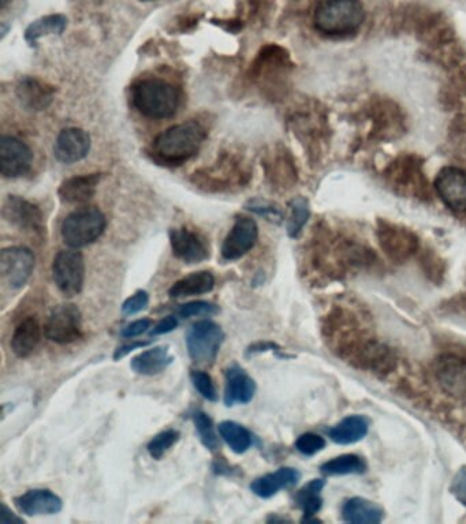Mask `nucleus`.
<instances>
[{
  "label": "nucleus",
  "mask_w": 466,
  "mask_h": 524,
  "mask_svg": "<svg viewBox=\"0 0 466 524\" xmlns=\"http://www.w3.org/2000/svg\"><path fill=\"white\" fill-rule=\"evenodd\" d=\"M207 131L197 121L172 126L154 139L152 159L163 166H181L201 148Z\"/></svg>",
  "instance_id": "1"
},
{
  "label": "nucleus",
  "mask_w": 466,
  "mask_h": 524,
  "mask_svg": "<svg viewBox=\"0 0 466 524\" xmlns=\"http://www.w3.org/2000/svg\"><path fill=\"white\" fill-rule=\"evenodd\" d=\"M366 20L361 0H321L313 14V24L326 36L356 35Z\"/></svg>",
  "instance_id": "2"
},
{
  "label": "nucleus",
  "mask_w": 466,
  "mask_h": 524,
  "mask_svg": "<svg viewBox=\"0 0 466 524\" xmlns=\"http://www.w3.org/2000/svg\"><path fill=\"white\" fill-rule=\"evenodd\" d=\"M131 103L141 115L149 119H169L179 107L176 86L159 78H144L131 86Z\"/></svg>",
  "instance_id": "3"
},
{
  "label": "nucleus",
  "mask_w": 466,
  "mask_h": 524,
  "mask_svg": "<svg viewBox=\"0 0 466 524\" xmlns=\"http://www.w3.org/2000/svg\"><path fill=\"white\" fill-rule=\"evenodd\" d=\"M106 225L107 220L98 207H80L63 220L60 234L68 247L80 249L96 242L105 232Z\"/></svg>",
  "instance_id": "4"
},
{
  "label": "nucleus",
  "mask_w": 466,
  "mask_h": 524,
  "mask_svg": "<svg viewBox=\"0 0 466 524\" xmlns=\"http://www.w3.org/2000/svg\"><path fill=\"white\" fill-rule=\"evenodd\" d=\"M248 179L249 172L242 166V161L232 154H226L215 166L196 172L194 182L197 186L209 192H222L232 187L242 186L248 184Z\"/></svg>",
  "instance_id": "5"
},
{
  "label": "nucleus",
  "mask_w": 466,
  "mask_h": 524,
  "mask_svg": "<svg viewBox=\"0 0 466 524\" xmlns=\"http://www.w3.org/2000/svg\"><path fill=\"white\" fill-rule=\"evenodd\" d=\"M223 340L225 332L217 324L209 320L199 321L187 332V353L196 364H214Z\"/></svg>",
  "instance_id": "6"
},
{
  "label": "nucleus",
  "mask_w": 466,
  "mask_h": 524,
  "mask_svg": "<svg viewBox=\"0 0 466 524\" xmlns=\"http://www.w3.org/2000/svg\"><path fill=\"white\" fill-rule=\"evenodd\" d=\"M52 276L63 295L72 298L83 291L85 280V261L77 250H62L52 264Z\"/></svg>",
  "instance_id": "7"
},
{
  "label": "nucleus",
  "mask_w": 466,
  "mask_h": 524,
  "mask_svg": "<svg viewBox=\"0 0 466 524\" xmlns=\"http://www.w3.org/2000/svg\"><path fill=\"white\" fill-rule=\"evenodd\" d=\"M44 333L48 340L58 344H68L81 338L83 318L77 306L59 305L51 311L44 325Z\"/></svg>",
  "instance_id": "8"
},
{
  "label": "nucleus",
  "mask_w": 466,
  "mask_h": 524,
  "mask_svg": "<svg viewBox=\"0 0 466 524\" xmlns=\"http://www.w3.org/2000/svg\"><path fill=\"white\" fill-rule=\"evenodd\" d=\"M33 270H35V255L28 247H9L2 252L0 273L10 287H24L32 276Z\"/></svg>",
  "instance_id": "9"
},
{
  "label": "nucleus",
  "mask_w": 466,
  "mask_h": 524,
  "mask_svg": "<svg viewBox=\"0 0 466 524\" xmlns=\"http://www.w3.org/2000/svg\"><path fill=\"white\" fill-rule=\"evenodd\" d=\"M6 222L21 231L40 235L44 231V216L37 205L19 196H9L2 209Z\"/></svg>",
  "instance_id": "10"
},
{
  "label": "nucleus",
  "mask_w": 466,
  "mask_h": 524,
  "mask_svg": "<svg viewBox=\"0 0 466 524\" xmlns=\"http://www.w3.org/2000/svg\"><path fill=\"white\" fill-rule=\"evenodd\" d=\"M33 153L27 144L15 137L4 136L0 141V171L4 178H20L29 172Z\"/></svg>",
  "instance_id": "11"
},
{
  "label": "nucleus",
  "mask_w": 466,
  "mask_h": 524,
  "mask_svg": "<svg viewBox=\"0 0 466 524\" xmlns=\"http://www.w3.org/2000/svg\"><path fill=\"white\" fill-rule=\"evenodd\" d=\"M172 254L185 264H199L209 258V242L199 232L194 230L174 229L170 231Z\"/></svg>",
  "instance_id": "12"
},
{
  "label": "nucleus",
  "mask_w": 466,
  "mask_h": 524,
  "mask_svg": "<svg viewBox=\"0 0 466 524\" xmlns=\"http://www.w3.org/2000/svg\"><path fill=\"white\" fill-rule=\"evenodd\" d=\"M258 238V227L250 217H238L232 231L223 242L222 257L227 261L240 260L255 247Z\"/></svg>",
  "instance_id": "13"
},
{
  "label": "nucleus",
  "mask_w": 466,
  "mask_h": 524,
  "mask_svg": "<svg viewBox=\"0 0 466 524\" xmlns=\"http://www.w3.org/2000/svg\"><path fill=\"white\" fill-rule=\"evenodd\" d=\"M440 388L458 400H466V361L454 356H440L435 364Z\"/></svg>",
  "instance_id": "14"
},
{
  "label": "nucleus",
  "mask_w": 466,
  "mask_h": 524,
  "mask_svg": "<svg viewBox=\"0 0 466 524\" xmlns=\"http://www.w3.org/2000/svg\"><path fill=\"white\" fill-rule=\"evenodd\" d=\"M440 199L452 211L466 212V174L455 167H446L435 179Z\"/></svg>",
  "instance_id": "15"
},
{
  "label": "nucleus",
  "mask_w": 466,
  "mask_h": 524,
  "mask_svg": "<svg viewBox=\"0 0 466 524\" xmlns=\"http://www.w3.org/2000/svg\"><path fill=\"white\" fill-rule=\"evenodd\" d=\"M91 137L83 129L68 128L60 131L55 143V157L63 164H75L88 156Z\"/></svg>",
  "instance_id": "16"
},
{
  "label": "nucleus",
  "mask_w": 466,
  "mask_h": 524,
  "mask_svg": "<svg viewBox=\"0 0 466 524\" xmlns=\"http://www.w3.org/2000/svg\"><path fill=\"white\" fill-rule=\"evenodd\" d=\"M20 512L28 516L55 515L62 511L63 503L59 496L47 489H33L15 498Z\"/></svg>",
  "instance_id": "17"
},
{
  "label": "nucleus",
  "mask_w": 466,
  "mask_h": 524,
  "mask_svg": "<svg viewBox=\"0 0 466 524\" xmlns=\"http://www.w3.org/2000/svg\"><path fill=\"white\" fill-rule=\"evenodd\" d=\"M256 394V382L244 369L233 364L226 371V387H225V404H247L252 402Z\"/></svg>",
  "instance_id": "18"
},
{
  "label": "nucleus",
  "mask_w": 466,
  "mask_h": 524,
  "mask_svg": "<svg viewBox=\"0 0 466 524\" xmlns=\"http://www.w3.org/2000/svg\"><path fill=\"white\" fill-rule=\"evenodd\" d=\"M55 90L36 77H24L17 85V96L30 111H43L54 100Z\"/></svg>",
  "instance_id": "19"
},
{
  "label": "nucleus",
  "mask_w": 466,
  "mask_h": 524,
  "mask_svg": "<svg viewBox=\"0 0 466 524\" xmlns=\"http://www.w3.org/2000/svg\"><path fill=\"white\" fill-rule=\"evenodd\" d=\"M100 174L75 175L60 184L58 194L66 204H85L95 197L100 184Z\"/></svg>",
  "instance_id": "20"
},
{
  "label": "nucleus",
  "mask_w": 466,
  "mask_h": 524,
  "mask_svg": "<svg viewBox=\"0 0 466 524\" xmlns=\"http://www.w3.org/2000/svg\"><path fill=\"white\" fill-rule=\"evenodd\" d=\"M301 474L295 468L283 467L271 474L263 475L253 481L250 490L262 498H270L280 492L282 489L297 485Z\"/></svg>",
  "instance_id": "21"
},
{
  "label": "nucleus",
  "mask_w": 466,
  "mask_h": 524,
  "mask_svg": "<svg viewBox=\"0 0 466 524\" xmlns=\"http://www.w3.org/2000/svg\"><path fill=\"white\" fill-rule=\"evenodd\" d=\"M42 340V326L36 317H28L15 328L12 338V348L19 358H27Z\"/></svg>",
  "instance_id": "22"
},
{
  "label": "nucleus",
  "mask_w": 466,
  "mask_h": 524,
  "mask_svg": "<svg viewBox=\"0 0 466 524\" xmlns=\"http://www.w3.org/2000/svg\"><path fill=\"white\" fill-rule=\"evenodd\" d=\"M172 361L174 358L170 354L169 347H154L146 349L140 356H134L130 362V368L133 369L134 373L141 376H156L166 371Z\"/></svg>",
  "instance_id": "23"
},
{
  "label": "nucleus",
  "mask_w": 466,
  "mask_h": 524,
  "mask_svg": "<svg viewBox=\"0 0 466 524\" xmlns=\"http://www.w3.org/2000/svg\"><path fill=\"white\" fill-rule=\"evenodd\" d=\"M342 515H344V520L348 523L376 524L381 523L383 519V511L381 506L372 501L356 497L346 501Z\"/></svg>",
  "instance_id": "24"
},
{
  "label": "nucleus",
  "mask_w": 466,
  "mask_h": 524,
  "mask_svg": "<svg viewBox=\"0 0 466 524\" xmlns=\"http://www.w3.org/2000/svg\"><path fill=\"white\" fill-rule=\"evenodd\" d=\"M215 287V278L209 270L194 272L185 276L184 278L174 283L170 288L172 298H185V296L202 295L211 293Z\"/></svg>",
  "instance_id": "25"
},
{
  "label": "nucleus",
  "mask_w": 466,
  "mask_h": 524,
  "mask_svg": "<svg viewBox=\"0 0 466 524\" xmlns=\"http://www.w3.org/2000/svg\"><path fill=\"white\" fill-rule=\"evenodd\" d=\"M67 27V19L62 14H51L33 21L25 30V40L30 47H36L42 37L62 35Z\"/></svg>",
  "instance_id": "26"
},
{
  "label": "nucleus",
  "mask_w": 466,
  "mask_h": 524,
  "mask_svg": "<svg viewBox=\"0 0 466 524\" xmlns=\"http://www.w3.org/2000/svg\"><path fill=\"white\" fill-rule=\"evenodd\" d=\"M368 433V421L359 415L344 418L330 430V437L336 444L349 445L359 442Z\"/></svg>",
  "instance_id": "27"
},
{
  "label": "nucleus",
  "mask_w": 466,
  "mask_h": 524,
  "mask_svg": "<svg viewBox=\"0 0 466 524\" xmlns=\"http://www.w3.org/2000/svg\"><path fill=\"white\" fill-rule=\"evenodd\" d=\"M382 245L387 254L391 257L402 258L412 254L416 249L417 242L409 232L399 231V229L384 230L381 235Z\"/></svg>",
  "instance_id": "28"
},
{
  "label": "nucleus",
  "mask_w": 466,
  "mask_h": 524,
  "mask_svg": "<svg viewBox=\"0 0 466 524\" xmlns=\"http://www.w3.org/2000/svg\"><path fill=\"white\" fill-rule=\"evenodd\" d=\"M219 434L233 452H247L252 447V434L237 422L225 421L219 425Z\"/></svg>",
  "instance_id": "29"
},
{
  "label": "nucleus",
  "mask_w": 466,
  "mask_h": 524,
  "mask_svg": "<svg viewBox=\"0 0 466 524\" xmlns=\"http://www.w3.org/2000/svg\"><path fill=\"white\" fill-rule=\"evenodd\" d=\"M324 488V481L315 480L312 482H309L308 485L304 486L298 492L296 501H297L298 506L304 511V521H309L312 519L313 515L320 511L321 505H323V500H321L320 493Z\"/></svg>",
  "instance_id": "30"
},
{
  "label": "nucleus",
  "mask_w": 466,
  "mask_h": 524,
  "mask_svg": "<svg viewBox=\"0 0 466 524\" xmlns=\"http://www.w3.org/2000/svg\"><path fill=\"white\" fill-rule=\"evenodd\" d=\"M366 470V462L356 455H342L321 465V473L326 475L362 474Z\"/></svg>",
  "instance_id": "31"
},
{
  "label": "nucleus",
  "mask_w": 466,
  "mask_h": 524,
  "mask_svg": "<svg viewBox=\"0 0 466 524\" xmlns=\"http://www.w3.org/2000/svg\"><path fill=\"white\" fill-rule=\"evenodd\" d=\"M311 211H309L308 199L304 197H296L290 202V216L288 220V234L290 238L300 237L301 231L308 223Z\"/></svg>",
  "instance_id": "32"
},
{
  "label": "nucleus",
  "mask_w": 466,
  "mask_h": 524,
  "mask_svg": "<svg viewBox=\"0 0 466 524\" xmlns=\"http://www.w3.org/2000/svg\"><path fill=\"white\" fill-rule=\"evenodd\" d=\"M194 422L202 445L207 450H217L219 448V439L211 417L204 411H196L194 414Z\"/></svg>",
  "instance_id": "33"
},
{
  "label": "nucleus",
  "mask_w": 466,
  "mask_h": 524,
  "mask_svg": "<svg viewBox=\"0 0 466 524\" xmlns=\"http://www.w3.org/2000/svg\"><path fill=\"white\" fill-rule=\"evenodd\" d=\"M179 440V432L177 430H164L154 435V439L149 442L148 452L151 458L154 460H161L164 457L167 450H171L172 445L176 444Z\"/></svg>",
  "instance_id": "34"
},
{
  "label": "nucleus",
  "mask_w": 466,
  "mask_h": 524,
  "mask_svg": "<svg viewBox=\"0 0 466 524\" xmlns=\"http://www.w3.org/2000/svg\"><path fill=\"white\" fill-rule=\"evenodd\" d=\"M247 209L272 223H280L283 220V214L280 207L265 199H250L247 204Z\"/></svg>",
  "instance_id": "35"
},
{
  "label": "nucleus",
  "mask_w": 466,
  "mask_h": 524,
  "mask_svg": "<svg viewBox=\"0 0 466 524\" xmlns=\"http://www.w3.org/2000/svg\"><path fill=\"white\" fill-rule=\"evenodd\" d=\"M191 379L192 382H194V388L197 389V392L204 399L209 400V402H217V391L209 374L201 371H192Z\"/></svg>",
  "instance_id": "36"
},
{
  "label": "nucleus",
  "mask_w": 466,
  "mask_h": 524,
  "mask_svg": "<svg viewBox=\"0 0 466 524\" xmlns=\"http://www.w3.org/2000/svg\"><path fill=\"white\" fill-rule=\"evenodd\" d=\"M326 447V442L323 437L315 434V433H305L300 435L297 442H296V448L298 452L303 453L305 457H313L316 453L320 452Z\"/></svg>",
  "instance_id": "37"
},
{
  "label": "nucleus",
  "mask_w": 466,
  "mask_h": 524,
  "mask_svg": "<svg viewBox=\"0 0 466 524\" xmlns=\"http://www.w3.org/2000/svg\"><path fill=\"white\" fill-rule=\"evenodd\" d=\"M219 311V308L214 303L205 302V301H196L189 302L179 308L178 313L182 318L199 317V316H212Z\"/></svg>",
  "instance_id": "38"
},
{
  "label": "nucleus",
  "mask_w": 466,
  "mask_h": 524,
  "mask_svg": "<svg viewBox=\"0 0 466 524\" xmlns=\"http://www.w3.org/2000/svg\"><path fill=\"white\" fill-rule=\"evenodd\" d=\"M149 305V295L146 291H137L134 295L123 302L122 311L126 316H133V314L140 313V311L146 310Z\"/></svg>",
  "instance_id": "39"
},
{
  "label": "nucleus",
  "mask_w": 466,
  "mask_h": 524,
  "mask_svg": "<svg viewBox=\"0 0 466 524\" xmlns=\"http://www.w3.org/2000/svg\"><path fill=\"white\" fill-rule=\"evenodd\" d=\"M151 326L152 321L148 320V318L137 320L134 321V323L129 324L128 326H125V328L122 329V332H121V335H122V338L126 339L137 338V336L143 335L146 331H149Z\"/></svg>",
  "instance_id": "40"
},
{
  "label": "nucleus",
  "mask_w": 466,
  "mask_h": 524,
  "mask_svg": "<svg viewBox=\"0 0 466 524\" xmlns=\"http://www.w3.org/2000/svg\"><path fill=\"white\" fill-rule=\"evenodd\" d=\"M452 493L462 505L466 506V467L461 468L453 480Z\"/></svg>",
  "instance_id": "41"
},
{
  "label": "nucleus",
  "mask_w": 466,
  "mask_h": 524,
  "mask_svg": "<svg viewBox=\"0 0 466 524\" xmlns=\"http://www.w3.org/2000/svg\"><path fill=\"white\" fill-rule=\"evenodd\" d=\"M177 326H178V318H177L176 316H167L166 318L159 321V323L154 326V329L151 331V335H166V333H170V332L177 329Z\"/></svg>",
  "instance_id": "42"
},
{
  "label": "nucleus",
  "mask_w": 466,
  "mask_h": 524,
  "mask_svg": "<svg viewBox=\"0 0 466 524\" xmlns=\"http://www.w3.org/2000/svg\"><path fill=\"white\" fill-rule=\"evenodd\" d=\"M149 341H133L131 344H125V346L118 347L115 349V354H114V359L115 361H119V359H122L123 356H128V354L133 353L134 349L137 348H143V347L148 346Z\"/></svg>",
  "instance_id": "43"
},
{
  "label": "nucleus",
  "mask_w": 466,
  "mask_h": 524,
  "mask_svg": "<svg viewBox=\"0 0 466 524\" xmlns=\"http://www.w3.org/2000/svg\"><path fill=\"white\" fill-rule=\"evenodd\" d=\"M0 523L2 524H12V523H24V519L19 518V516L12 513V511L7 508L4 504H2V511H0Z\"/></svg>",
  "instance_id": "44"
},
{
  "label": "nucleus",
  "mask_w": 466,
  "mask_h": 524,
  "mask_svg": "<svg viewBox=\"0 0 466 524\" xmlns=\"http://www.w3.org/2000/svg\"><path fill=\"white\" fill-rule=\"evenodd\" d=\"M10 4V0H0V4H2V9H6L7 4Z\"/></svg>",
  "instance_id": "45"
},
{
  "label": "nucleus",
  "mask_w": 466,
  "mask_h": 524,
  "mask_svg": "<svg viewBox=\"0 0 466 524\" xmlns=\"http://www.w3.org/2000/svg\"><path fill=\"white\" fill-rule=\"evenodd\" d=\"M141 2H154V0H141Z\"/></svg>",
  "instance_id": "46"
}]
</instances>
